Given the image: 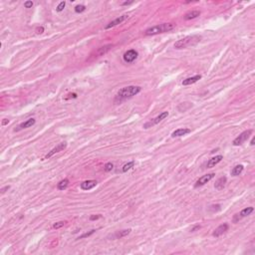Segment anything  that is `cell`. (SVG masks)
Wrapping results in <instances>:
<instances>
[{"label": "cell", "instance_id": "obj_19", "mask_svg": "<svg viewBox=\"0 0 255 255\" xmlns=\"http://www.w3.org/2000/svg\"><path fill=\"white\" fill-rule=\"evenodd\" d=\"M243 168H244V167H243L242 165H236V167H233V168H232V170H231V175H233V176H236V175H239V174L243 172Z\"/></svg>", "mask_w": 255, "mask_h": 255}, {"label": "cell", "instance_id": "obj_37", "mask_svg": "<svg viewBox=\"0 0 255 255\" xmlns=\"http://www.w3.org/2000/svg\"><path fill=\"white\" fill-rule=\"evenodd\" d=\"M254 142H255V139L253 138V139L251 140V142H250V145H251V146H253V145H254Z\"/></svg>", "mask_w": 255, "mask_h": 255}, {"label": "cell", "instance_id": "obj_36", "mask_svg": "<svg viewBox=\"0 0 255 255\" xmlns=\"http://www.w3.org/2000/svg\"><path fill=\"white\" fill-rule=\"evenodd\" d=\"M68 96H70V97H68V98H66V99H69V98H77V94H70V95H68Z\"/></svg>", "mask_w": 255, "mask_h": 255}, {"label": "cell", "instance_id": "obj_30", "mask_svg": "<svg viewBox=\"0 0 255 255\" xmlns=\"http://www.w3.org/2000/svg\"><path fill=\"white\" fill-rule=\"evenodd\" d=\"M43 32H44V28L42 27V26L41 27H38L36 29V33L37 34H41V33H43Z\"/></svg>", "mask_w": 255, "mask_h": 255}, {"label": "cell", "instance_id": "obj_9", "mask_svg": "<svg viewBox=\"0 0 255 255\" xmlns=\"http://www.w3.org/2000/svg\"><path fill=\"white\" fill-rule=\"evenodd\" d=\"M35 123H36L35 119H29V120H27L26 122H24V123L20 124V125L17 127V129H15L14 131H15V132H19V131L23 130V129H27V128L32 127L33 125H35Z\"/></svg>", "mask_w": 255, "mask_h": 255}, {"label": "cell", "instance_id": "obj_3", "mask_svg": "<svg viewBox=\"0 0 255 255\" xmlns=\"http://www.w3.org/2000/svg\"><path fill=\"white\" fill-rule=\"evenodd\" d=\"M174 28V24H172V23H163V24L156 25V26L147 29L146 32H145V34L146 35H156V34L163 33V32L172 31Z\"/></svg>", "mask_w": 255, "mask_h": 255}, {"label": "cell", "instance_id": "obj_10", "mask_svg": "<svg viewBox=\"0 0 255 255\" xmlns=\"http://www.w3.org/2000/svg\"><path fill=\"white\" fill-rule=\"evenodd\" d=\"M227 229H228V224L223 223V224L219 225L218 227L215 229V230L213 231V233H212V235H213L214 237H218V236L223 234L224 232H226V231H227Z\"/></svg>", "mask_w": 255, "mask_h": 255}, {"label": "cell", "instance_id": "obj_12", "mask_svg": "<svg viewBox=\"0 0 255 255\" xmlns=\"http://www.w3.org/2000/svg\"><path fill=\"white\" fill-rule=\"evenodd\" d=\"M96 186H97L96 181H85L81 183V188L83 190H90V189L94 188Z\"/></svg>", "mask_w": 255, "mask_h": 255}, {"label": "cell", "instance_id": "obj_2", "mask_svg": "<svg viewBox=\"0 0 255 255\" xmlns=\"http://www.w3.org/2000/svg\"><path fill=\"white\" fill-rule=\"evenodd\" d=\"M142 88L139 86H128V87L122 88L117 94V98L120 100L127 99V98H131L133 96H135L141 92Z\"/></svg>", "mask_w": 255, "mask_h": 255}, {"label": "cell", "instance_id": "obj_14", "mask_svg": "<svg viewBox=\"0 0 255 255\" xmlns=\"http://www.w3.org/2000/svg\"><path fill=\"white\" fill-rule=\"evenodd\" d=\"M226 181H227V179H226L225 176H222V177H220V179H218L214 183L215 189H217V190H221V189H223V188L225 186Z\"/></svg>", "mask_w": 255, "mask_h": 255}, {"label": "cell", "instance_id": "obj_6", "mask_svg": "<svg viewBox=\"0 0 255 255\" xmlns=\"http://www.w3.org/2000/svg\"><path fill=\"white\" fill-rule=\"evenodd\" d=\"M138 52L135 50H134V49H131V50L127 51L125 54H124L123 58L124 60H125V62L127 63H133L134 61L138 58Z\"/></svg>", "mask_w": 255, "mask_h": 255}, {"label": "cell", "instance_id": "obj_16", "mask_svg": "<svg viewBox=\"0 0 255 255\" xmlns=\"http://www.w3.org/2000/svg\"><path fill=\"white\" fill-rule=\"evenodd\" d=\"M200 79H201V76H200V75H196V76L190 77V78H188V79H186V80H183V82H182V85H183V86L191 85V84L196 83V82H197L198 80H200Z\"/></svg>", "mask_w": 255, "mask_h": 255}, {"label": "cell", "instance_id": "obj_35", "mask_svg": "<svg viewBox=\"0 0 255 255\" xmlns=\"http://www.w3.org/2000/svg\"><path fill=\"white\" fill-rule=\"evenodd\" d=\"M133 1H126L124 2V3H122V5H130V4H132Z\"/></svg>", "mask_w": 255, "mask_h": 255}, {"label": "cell", "instance_id": "obj_21", "mask_svg": "<svg viewBox=\"0 0 255 255\" xmlns=\"http://www.w3.org/2000/svg\"><path fill=\"white\" fill-rule=\"evenodd\" d=\"M135 165V161H130V163H126L125 165L123 167V168H122V172H127L129 170H131L132 167H134Z\"/></svg>", "mask_w": 255, "mask_h": 255}, {"label": "cell", "instance_id": "obj_23", "mask_svg": "<svg viewBox=\"0 0 255 255\" xmlns=\"http://www.w3.org/2000/svg\"><path fill=\"white\" fill-rule=\"evenodd\" d=\"M111 47H112V45H107V46H105V47L100 48L97 54H98V55H103V54H105L106 52H108V51L110 50V48H111Z\"/></svg>", "mask_w": 255, "mask_h": 255}, {"label": "cell", "instance_id": "obj_17", "mask_svg": "<svg viewBox=\"0 0 255 255\" xmlns=\"http://www.w3.org/2000/svg\"><path fill=\"white\" fill-rule=\"evenodd\" d=\"M253 210H254L253 207H246L244 208V209H242L239 214H236V217H238V219H240L242 218V217L248 216V215H250L253 212Z\"/></svg>", "mask_w": 255, "mask_h": 255}, {"label": "cell", "instance_id": "obj_22", "mask_svg": "<svg viewBox=\"0 0 255 255\" xmlns=\"http://www.w3.org/2000/svg\"><path fill=\"white\" fill-rule=\"evenodd\" d=\"M130 232H131V229H125V230H122V231H120V232L117 233V234H116V237H118V238L124 237V236L130 234Z\"/></svg>", "mask_w": 255, "mask_h": 255}, {"label": "cell", "instance_id": "obj_4", "mask_svg": "<svg viewBox=\"0 0 255 255\" xmlns=\"http://www.w3.org/2000/svg\"><path fill=\"white\" fill-rule=\"evenodd\" d=\"M252 134V130H247V131H244L243 133H241L239 135H238L237 138L233 141V146H240V145H242L244 142H246L247 140H248V138L250 137V135Z\"/></svg>", "mask_w": 255, "mask_h": 255}, {"label": "cell", "instance_id": "obj_26", "mask_svg": "<svg viewBox=\"0 0 255 255\" xmlns=\"http://www.w3.org/2000/svg\"><path fill=\"white\" fill-rule=\"evenodd\" d=\"M66 6V2L65 1H62L61 2V3L59 4V5H58V7L57 8H56V10L58 11V12H61V11L63 10V9H64V7Z\"/></svg>", "mask_w": 255, "mask_h": 255}, {"label": "cell", "instance_id": "obj_8", "mask_svg": "<svg viewBox=\"0 0 255 255\" xmlns=\"http://www.w3.org/2000/svg\"><path fill=\"white\" fill-rule=\"evenodd\" d=\"M66 147H67V142H61V144H59L58 145L57 147H56V148H54L53 149H51L50 151H49V153L46 154L45 156V158H51V156H53V154H57V153H59V151H62L63 149H66Z\"/></svg>", "mask_w": 255, "mask_h": 255}, {"label": "cell", "instance_id": "obj_33", "mask_svg": "<svg viewBox=\"0 0 255 255\" xmlns=\"http://www.w3.org/2000/svg\"><path fill=\"white\" fill-rule=\"evenodd\" d=\"M8 123H9V120H7V119H4V120L2 121V126H5Z\"/></svg>", "mask_w": 255, "mask_h": 255}, {"label": "cell", "instance_id": "obj_29", "mask_svg": "<svg viewBox=\"0 0 255 255\" xmlns=\"http://www.w3.org/2000/svg\"><path fill=\"white\" fill-rule=\"evenodd\" d=\"M32 6H33V2H32V1H26L24 3L25 8H31Z\"/></svg>", "mask_w": 255, "mask_h": 255}, {"label": "cell", "instance_id": "obj_32", "mask_svg": "<svg viewBox=\"0 0 255 255\" xmlns=\"http://www.w3.org/2000/svg\"><path fill=\"white\" fill-rule=\"evenodd\" d=\"M8 189H9V186H5V188H3L1 189V193L3 195V193L5 192L6 190H8Z\"/></svg>", "mask_w": 255, "mask_h": 255}, {"label": "cell", "instance_id": "obj_1", "mask_svg": "<svg viewBox=\"0 0 255 255\" xmlns=\"http://www.w3.org/2000/svg\"><path fill=\"white\" fill-rule=\"evenodd\" d=\"M201 40V37L198 35H192V36H188L183 39H181L177 42L174 43V48L175 49H184L190 47V46H195L198 42Z\"/></svg>", "mask_w": 255, "mask_h": 255}, {"label": "cell", "instance_id": "obj_13", "mask_svg": "<svg viewBox=\"0 0 255 255\" xmlns=\"http://www.w3.org/2000/svg\"><path fill=\"white\" fill-rule=\"evenodd\" d=\"M128 18L127 15H123V16H120L119 18H117V19H115L114 21H112V22H110L109 24L106 26V29H110V28L114 27V26H117L118 24H121L122 22H124L126 19Z\"/></svg>", "mask_w": 255, "mask_h": 255}, {"label": "cell", "instance_id": "obj_15", "mask_svg": "<svg viewBox=\"0 0 255 255\" xmlns=\"http://www.w3.org/2000/svg\"><path fill=\"white\" fill-rule=\"evenodd\" d=\"M222 158H223V156H220V154H219V156H214V158H210V160L208 161L207 165H206L207 168L213 167L215 165H217V163H220V161H222Z\"/></svg>", "mask_w": 255, "mask_h": 255}, {"label": "cell", "instance_id": "obj_20", "mask_svg": "<svg viewBox=\"0 0 255 255\" xmlns=\"http://www.w3.org/2000/svg\"><path fill=\"white\" fill-rule=\"evenodd\" d=\"M68 184H69V179H63V181H61L59 183L57 184V188L59 189V190H64V189L67 188Z\"/></svg>", "mask_w": 255, "mask_h": 255}, {"label": "cell", "instance_id": "obj_24", "mask_svg": "<svg viewBox=\"0 0 255 255\" xmlns=\"http://www.w3.org/2000/svg\"><path fill=\"white\" fill-rule=\"evenodd\" d=\"M85 10H86L85 5H77L76 7H75V12L76 13H82Z\"/></svg>", "mask_w": 255, "mask_h": 255}, {"label": "cell", "instance_id": "obj_28", "mask_svg": "<svg viewBox=\"0 0 255 255\" xmlns=\"http://www.w3.org/2000/svg\"><path fill=\"white\" fill-rule=\"evenodd\" d=\"M95 231H96V230H95V229H93V230H91V231H90V232H87V233H84V234H83V235H81V236H80V237H79V238H78V239H82V238H85V237H88V236L92 235V234H93V233H94V232H95Z\"/></svg>", "mask_w": 255, "mask_h": 255}, {"label": "cell", "instance_id": "obj_31", "mask_svg": "<svg viewBox=\"0 0 255 255\" xmlns=\"http://www.w3.org/2000/svg\"><path fill=\"white\" fill-rule=\"evenodd\" d=\"M100 215H92V216H90V220H96V219H99L100 218Z\"/></svg>", "mask_w": 255, "mask_h": 255}, {"label": "cell", "instance_id": "obj_27", "mask_svg": "<svg viewBox=\"0 0 255 255\" xmlns=\"http://www.w3.org/2000/svg\"><path fill=\"white\" fill-rule=\"evenodd\" d=\"M65 223H66V222H65V221H59V222H57V223L54 224L53 227L55 228V229H58V228L62 227V226H64V225H65Z\"/></svg>", "mask_w": 255, "mask_h": 255}, {"label": "cell", "instance_id": "obj_5", "mask_svg": "<svg viewBox=\"0 0 255 255\" xmlns=\"http://www.w3.org/2000/svg\"><path fill=\"white\" fill-rule=\"evenodd\" d=\"M167 116H168V113H167V112H163V113H161L158 117H156V118L153 119V120H151V121H149V123L145 124V125H144V128H145V129H149V128L153 127V126L156 125V124H158V123H160V122H161L163 120H165V119L167 118Z\"/></svg>", "mask_w": 255, "mask_h": 255}, {"label": "cell", "instance_id": "obj_11", "mask_svg": "<svg viewBox=\"0 0 255 255\" xmlns=\"http://www.w3.org/2000/svg\"><path fill=\"white\" fill-rule=\"evenodd\" d=\"M191 131L189 130V129L188 128H183V129H177V130H175L174 132H172V138H179V137H182V135H186L189 134Z\"/></svg>", "mask_w": 255, "mask_h": 255}, {"label": "cell", "instance_id": "obj_25", "mask_svg": "<svg viewBox=\"0 0 255 255\" xmlns=\"http://www.w3.org/2000/svg\"><path fill=\"white\" fill-rule=\"evenodd\" d=\"M113 167H114L113 163H106V165H105L104 170H105V172H111V170H113Z\"/></svg>", "mask_w": 255, "mask_h": 255}, {"label": "cell", "instance_id": "obj_18", "mask_svg": "<svg viewBox=\"0 0 255 255\" xmlns=\"http://www.w3.org/2000/svg\"><path fill=\"white\" fill-rule=\"evenodd\" d=\"M200 15V11L198 10H193V11H189L184 15V19L186 20H190L193 19V18H196L197 16Z\"/></svg>", "mask_w": 255, "mask_h": 255}, {"label": "cell", "instance_id": "obj_7", "mask_svg": "<svg viewBox=\"0 0 255 255\" xmlns=\"http://www.w3.org/2000/svg\"><path fill=\"white\" fill-rule=\"evenodd\" d=\"M214 175H215L214 172H211V174H208L203 175V176H201L199 179H198L197 181L195 182V188H198V186H204L205 183H207L208 181H211V179H213Z\"/></svg>", "mask_w": 255, "mask_h": 255}, {"label": "cell", "instance_id": "obj_34", "mask_svg": "<svg viewBox=\"0 0 255 255\" xmlns=\"http://www.w3.org/2000/svg\"><path fill=\"white\" fill-rule=\"evenodd\" d=\"M199 228H200V225H196V226H195V227H193V228H191V232H193V231L197 230V229H199Z\"/></svg>", "mask_w": 255, "mask_h": 255}]
</instances>
